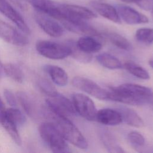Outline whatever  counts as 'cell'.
Returning a JSON list of instances; mask_svg holds the SVG:
<instances>
[{
  "mask_svg": "<svg viewBox=\"0 0 153 153\" xmlns=\"http://www.w3.org/2000/svg\"><path fill=\"white\" fill-rule=\"evenodd\" d=\"M75 45L80 50L90 54L99 51L102 47V44L98 40L90 35L81 37L75 42Z\"/></svg>",
  "mask_w": 153,
  "mask_h": 153,
  "instance_id": "18",
  "label": "cell"
},
{
  "mask_svg": "<svg viewBox=\"0 0 153 153\" xmlns=\"http://www.w3.org/2000/svg\"><path fill=\"white\" fill-rule=\"evenodd\" d=\"M5 74L14 81L22 83L24 80V74L21 68L16 64L8 63L3 65Z\"/></svg>",
  "mask_w": 153,
  "mask_h": 153,
  "instance_id": "25",
  "label": "cell"
},
{
  "mask_svg": "<svg viewBox=\"0 0 153 153\" xmlns=\"http://www.w3.org/2000/svg\"><path fill=\"white\" fill-rule=\"evenodd\" d=\"M151 13H152V17H153V5H152V8H151Z\"/></svg>",
  "mask_w": 153,
  "mask_h": 153,
  "instance_id": "37",
  "label": "cell"
},
{
  "mask_svg": "<svg viewBox=\"0 0 153 153\" xmlns=\"http://www.w3.org/2000/svg\"><path fill=\"white\" fill-rule=\"evenodd\" d=\"M62 19L60 22H71L78 20H90L97 17V15L90 9L80 5L60 4Z\"/></svg>",
  "mask_w": 153,
  "mask_h": 153,
  "instance_id": "5",
  "label": "cell"
},
{
  "mask_svg": "<svg viewBox=\"0 0 153 153\" xmlns=\"http://www.w3.org/2000/svg\"><path fill=\"white\" fill-rule=\"evenodd\" d=\"M4 96L6 99V101L8 103V105L12 107H16L17 105V99L14 96V94H13V93L9 90L5 89L4 90Z\"/></svg>",
  "mask_w": 153,
  "mask_h": 153,
  "instance_id": "31",
  "label": "cell"
},
{
  "mask_svg": "<svg viewBox=\"0 0 153 153\" xmlns=\"http://www.w3.org/2000/svg\"><path fill=\"white\" fill-rule=\"evenodd\" d=\"M68 44L71 48V54L72 56L77 61L82 63H89L92 59V55L90 53H85L76 47L75 44L73 42H69Z\"/></svg>",
  "mask_w": 153,
  "mask_h": 153,
  "instance_id": "28",
  "label": "cell"
},
{
  "mask_svg": "<svg viewBox=\"0 0 153 153\" xmlns=\"http://www.w3.org/2000/svg\"><path fill=\"white\" fill-rule=\"evenodd\" d=\"M96 60L103 66L109 69H119L123 66L121 61L109 53H101L96 56Z\"/></svg>",
  "mask_w": 153,
  "mask_h": 153,
  "instance_id": "23",
  "label": "cell"
},
{
  "mask_svg": "<svg viewBox=\"0 0 153 153\" xmlns=\"http://www.w3.org/2000/svg\"><path fill=\"white\" fill-rule=\"evenodd\" d=\"M0 13L13 22L23 33L30 34V28L25 19L7 0H0Z\"/></svg>",
  "mask_w": 153,
  "mask_h": 153,
  "instance_id": "11",
  "label": "cell"
},
{
  "mask_svg": "<svg viewBox=\"0 0 153 153\" xmlns=\"http://www.w3.org/2000/svg\"><path fill=\"white\" fill-rule=\"evenodd\" d=\"M5 108L4 103L2 102V100L0 98V120L2 117V116L5 112Z\"/></svg>",
  "mask_w": 153,
  "mask_h": 153,
  "instance_id": "32",
  "label": "cell"
},
{
  "mask_svg": "<svg viewBox=\"0 0 153 153\" xmlns=\"http://www.w3.org/2000/svg\"><path fill=\"white\" fill-rule=\"evenodd\" d=\"M38 130L43 141L53 152H71L66 140L51 122L42 123L39 126Z\"/></svg>",
  "mask_w": 153,
  "mask_h": 153,
  "instance_id": "3",
  "label": "cell"
},
{
  "mask_svg": "<svg viewBox=\"0 0 153 153\" xmlns=\"http://www.w3.org/2000/svg\"><path fill=\"white\" fill-rule=\"evenodd\" d=\"M72 103L76 114L88 121L96 120L97 111L88 96L82 93H75L72 96Z\"/></svg>",
  "mask_w": 153,
  "mask_h": 153,
  "instance_id": "7",
  "label": "cell"
},
{
  "mask_svg": "<svg viewBox=\"0 0 153 153\" xmlns=\"http://www.w3.org/2000/svg\"><path fill=\"white\" fill-rule=\"evenodd\" d=\"M108 93V100L131 105L149 104L153 94L150 88L133 83H124L110 87Z\"/></svg>",
  "mask_w": 153,
  "mask_h": 153,
  "instance_id": "1",
  "label": "cell"
},
{
  "mask_svg": "<svg viewBox=\"0 0 153 153\" xmlns=\"http://www.w3.org/2000/svg\"><path fill=\"white\" fill-rule=\"evenodd\" d=\"M3 72H4V69H3V65H2V63L0 62V79L2 76L3 74Z\"/></svg>",
  "mask_w": 153,
  "mask_h": 153,
  "instance_id": "34",
  "label": "cell"
},
{
  "mask_svg": "<svg viewBox=\"0 0 153 153\" xmlns=\"http://www.w3.org/2000/svg\"><path fill=\"white\" fill-rule=\"evenodd\" d=\"M127 139L129 142L134 147H142L145 143L144 136L137 131H131L128 133Z\"/></svg>",
  "mask_w": 153,
  "mask_h": 153,
  "instance_id": "29",
  "label": "cell"
},
{
  "mask_svg": "<svg viewBox=\"0 0 153 153\" xmlns=\"http://www.w3.org/2000/svg\"><path fill=\"white\" fill-rule=\"evenodd\" d=\"M72 85L81 90L100 100H108L109 93L93 81L82 76H75L72 80Z\"/></svg>",
  "mask_w": 153,
  "mask_h": 153,
  "instance_id": "8",
  "label": "cell"
},
{
  "mask_svg": "<svg viewBox=\"0 0 153 153\" xmlns=\"http://www.w3.org/2000/svg\"><path fill=\"white\" fill-rule=\"evenodd\" d=\"M0 38L7 42L20 47L29 43L26 34L0 19Z\"/></svg>",
  "mask_w": 153,
  "mask_h": 153,
  "instance_id": "9",
  "label": "cell"
},
{
  "mask_svg": "<svg viewBox=\"0 0 153 153\" xmlns=\"http://www.w3.org/2000/svg\"><path fill=\"white\" fill-rule=\"evenodd\" d=\"M33 17L38 25L50 36L57 38L63 34V27L56 19L36 10L33 14Z\"/></svg>",
  "mask_w": 153,
  "mask_h": 153,
  "instance_id": "10",
  "label": "cell"
},
{
  "mask_svg": "<svg viewBox=\"0 0 153 153\" xmlns=\"http://www.w3.org/2000/svg\"><path fill=\"white\" fill-rule=\"evenodd\" d=\"M100 33L102 36L106 38L111 43L118 48L126 51H130L132 49L130 42L123 35L111 31H104Z\"/></svg>",
  "mask_w": 153,
  "mask_h": 153,
  "instance_id": "20",
  "label": "cell"
},
{
  "mask_svg": "<svg viewBox=\"0 0 153 153\" xmlns=\"http://www.w3.org/2000/svg\"><path fill=\"white\" fill-rule=\"evenodd\" d=\"M4 115L12 120L17 126L24 125L26 121L25 115L15 107L5 109Z\"/></svg>",
  "mask_w": 153,
  "mask_h": 153,
  "instance_id": "27",
  "label": "cell"
},
{
  "mask_svg": "<svg viewBox=\"0 0 153 153\" xmlns=\"http://www.w3.org/2000/svg\"><path fill=\"white\" fill-rule=\"evenodd\" d=\"M117 110L121 115L122 121L127 124L137 128H140L144 126L143 120L133 109L122 106L118 108Z\"/></svg>",
  "mask_w": 153,
  "mask_h": 153,
  "instance_id": "19",
  "label": "cell"
},
{
  "mask_svg": "<svg viewBox=\"0 0 153 153\" xmlns=\"http://www.w3.org/2000/svg\"><path fill=\"white\" fill-rule=\"evenodd\" d=\"M123 66L129 73L139 79L147 80L150 78L148 71L142 66L133 61L128 60L125 62Z\"/></svg>",
  "mask_w": 153,
  "mask_h": 153,
  "instance_id": "24",
  "label": "cell"
},
{
  "mask_svg": "<svg viewBox=\"0 0 153 153\" xmlns=\"http://www.w3.org/2000/svg\"><path fill=\"white\" fill-rule=\"evenodd\" d=\"M100 136L103 145L108 152L114 153H121L124 152L123 148L118 145L115 137L111 132L106 130H102L100 133Z\"/></svg>",
  "mask_w": 153,
  "mask_h": 153,
  "instance_id": "21",
  "label": "cell"
},
{
  "mask_svg": "<svg viewBox=\"0 0 153 153\" xmlns=\"http://www.w3.org/2000/svg\"><path fill=\"white\" fill-rule=\"evenodd\" d=\"M90 6L100 16L115 23H121V19L118 15L117 8L112 5L97 1H92Z\"/></svg>",
  "mask_w": 153,
  "mask_h": 153,
  "instance_id": "14",
  "label": "cell"
},
{
  "mask_svg": "<svg viewBox=\"0 0 153 153\" xmlns=\"http://www.w3.org/2000/svg\"><path fill=\"white\" fill-rule=\"evenodd\" d=\"M44 70L56 85L63 87L68 84V74L62 68L53 65H46L44 66Z\"/></svg>",
  "mask_w": 153,
  "mask_h": 153,
  "instance_id": "17",
  "label": "cell"
},
{
  "mask_svg": "<svg viewBox=\"0 0 153 153\" xmlns=\"http://www.w3.org/2000/svg\"><path fill=\"white\" fill-rule=\"evenodd\" d=\"M135 39L145 45H151L153 43V29L142 27L137 29L134 35Z\"/></svg>",
  "mask_w": 153,
  "mask_h": 153,
  "instance_id": "26",
  "label": "cell"
},
{
  "mask_svg": "<svg viewBox=\"0 0 153 153\" xmlns=\"http://www.w3.org/2000/svg\"><path fill=\"white\" fill-rule=\"evenodd\" d=\"M17 98L25 112L31 118H36L39 115V109L35 100L24 91H19L17 93Z\"/></svg>",
  "mask_w": 153,
  "mask_h": 153,
  "instance_id": "16",
  "label": "cell"
},
{
  "mask_svg": "<svg viewBox=\"0 0 153 153\" xmlns=\"http://www.w3.org/2000/svg\"><path fill=\"white\" fill-rule=\"evenodd\" d=\"M96 120L106 126H117L123 121L121 115L117 109L104 108L97 111Z\"/></svg>",
  "mask_w": 153,
  "mask_h": 153,
  "instance_id": "15",
  "label": "cell"
},
{
  "mask_svg": "<svg viewBox=\"0 0 153 153\" xmlns=\"http://www.w3.org/2000/svg\"><path fill=\"white\" fill-rule=\"evenodd\" d=\"M2 126L13 140V141L18 145L22 144V139L17 129V126L10 118L6 117L4 114L0 120Z\"/></svg>",
  "mask_w": 153,
  "mask_h": 153,
  "instance_id": "22",
  "label": "cell"
},
{
  "mask_svg": "<svg viewBox=\"0 0 153 153\" xmlns=\"http://www.w3.org/2000/svg\"><path fill=\"white\" fill-rule=\"evenodd\" d=\"M149 104L153 105V94L151 97V99H150V100H149Z\"/></svg>",
  "mask_w": 153,
  "mask_h": 153,
  "instance_id": "36",
  "label": "cell"
},
{
  "mask_svg": "<svg viewBox=\"0 0 153 153\" xmlns=\"http://www.w3.org/2000/svg\"><path fill=\"white\" fill-rule=\"evenodd\" d=\"M36 50L41 56L53 60H60L71 56V48L68 44H62L47 40H39Z\"/></svg>",
  "mask_w": 153,
  "mask_h": 153,
  "instance_id": "4",
  "label": "cell"
},
{
  "mask_svg": "<svg viewBox=\"0 0 153 153\" xmlns=\"http://www.w3.org/2000/svg\"><path fill=\"white\" fill-rule=\"evenodd\" d=\"M116 8L120 19L128 25L147 23L149 22L145 15L129 6L118 4Z\"/></svg>",
  "mask_w": 153,
  "mask_h": 153,
  "instance_id": "12",
  "label": "cell"
},
{
  "mask_svg": "<svg viewBox=\"0 0 153 153\" xmlns=\"http://www.w3.org/2000/svg\"><path fill=\"white\" fill-rule=\"evenodd\" d=\"M122 1L124 2H133V3H137L138 5L141 4L143 1L145 0H121Z\"/></svg>",
  "mask_w": 153,
  "mask_h": 153,
  "instance_id": "33",
  "label": "cell"
},
{
  "mask_svg": "<svg viewBox=\"0 0 153 153\" xmlns=\"http://www.w3.org/2000/svg\"><path fill=\"white\" fill-rule=\"evenodd\" d=\"M38 85L41 90L49 97L53 96L58 93L55 87L46 79H42L39 80Z\"/></svg>",
  "mask_w": 153,
  "mask_h": 153,
  "instance_id": "30",
  "label": "cell"
},
{
  "mask_svg": "<svg viewBox=\"0 0 153 153\" xmlns=\"http://www.w3.org/2000/svg\"><path fill=\"white\" fill-rule=\"evenodd\" d=\"M149 65L153 68V57L150 59V60H149Z\"/></svg>",
  "mask_w": 153,
  "mask_h": 153,
  "instance_id": "35",
  "label": "cell"
},
{
  "mask_svg": "<svg viewBox=\"0 0 153 153\" xmlns=\"http://www.w3.org/2000/svg\"><path fill=\"white\" fill-rule=\"evenodd\" d=\"M45 110V115L52 120L51 123L57 127L66 141L80 149H87V141L69 118L56 115L47 108Z\"/></svg>",
  "mask_w": 153,
  "mask_h": 153,
  "instance_id": "2",
  "label": "cell"
},
{
  "mask_svg": "<svg viewBox=\"0 0 153 153\" xmlns=\"http://www.w3.org/2000/svg\"><path fill=\"white\" fill-rule=\"evenodd\" d=\"M29 4L36 10L51 17L60 20L62 13L60 4L51 0H28Z\"/></svg>",
  "mask_w": 153,
  "mask_h": 153,
  "instance_id": "13",
  "label": "cell"
},
{
  "mask_svg": "<svg viewBox=\"0 0 153 153\" xmlns=\"http://www.w3.org/2000/svg\"><path fill=\"white\" fill-rule=\"evenodd\" d=\"M46 108L56 115L68 118L76 114L72 102L59 93L46 100Z\"/></svg>",
  "mask_w": 153,
  "mask_h": 153,
  "instance_id": "6",
  "label": "cell"
}]
</instances>
